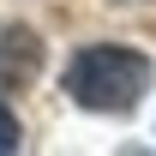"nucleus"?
I'll list each match as a JSON object with an SVG mask.
<instances>
[{
  "mask_svg": "<svg viewBox=\"0 0 156 156\" xmlns=\"http://www.w3.org/2000/svg\"><path fill=\"white\" fill-rule=\"evenodd\" d=\"M150 84H156L150 54L120 48V42H90L66 60V96L90 114H132Z\"/></svg>",
  "mask_w": 156,
  "mask_h": 156,
  "instance_id": "obj_1",
  "label": "nucleus"
},
{
  "mask_svg": "<svg viewBox=\"0 0 156 156\" xmlns=\"http://www.w3.org/2000/svg\"><path fill=\"white\" fill-rule=\"evenodd\" d=\"M42 72V36L30 24H0V90H24Z\"/></svg>",
  "mask_w": 156,
  "mask_h": 156,
  "instance_id": "obj_2",
  "label": "nucleus"
},
{
  "mask_svg": "<svg viewBox=\"0 0 156 156\" xmlns=\"http://www.w3.org/2000/svg\"><path fill=\"white\" fill-rule=\"evenodd\" d=\"M18 144H24V126H18V114H12V108L0 102V156H12Z\"/></svg>",
  "mask_w": 156,
  "mask_h": 156,
  "instance_id": "obj_3",
  "label": "nucleus"
}]
</instances>
